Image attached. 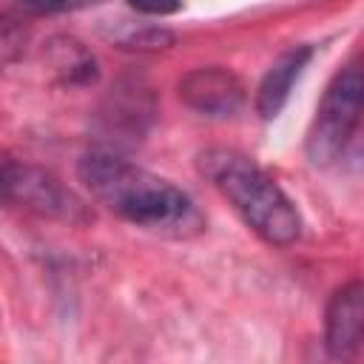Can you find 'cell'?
<instances>
[{
	"label": "cell",
	"instance_id": "cell-1",
	"mask_svg": "<svg viewBox=\"0 0 364 364\" xmlns=\"http://www.w3.org/2000/svg\"><path fill=\"white\" fill-rule=\"evenodd\" d=\"M77 173L100 205L136 228L171 239H191L205 230V216L182 188L114 151L85 154Z\"/></svg>",
	"mask_w": 364,
	"mask_h": 364
},
{
	"label": "cell",
	"instance_id": "cell-2",
	"mask_svg": "<svg viewBox=\"0 0 364 364\" xmlns=\"http://www.w3.org/2000/svg\"><path fill=\"white\" fill-rule=\"evenodd\" d=\"M199 168L267 245L284 247L299 239L301 219L293 202L256 162L228 148H210L199 156Z\"/></svg>",
	"mask_w": 364,
	"mask_h": 364
},
{
	"label": "cell",
	"instance_id": "cell-3",
	"mask_svg": "<svg viewBox=\"0 0 364 364\" xmlns=\"http://www.w3.org/2000/svg\"><path fill=\"white\" fill-rule=\"evenodd\" d=\"M361 91H364V82H361V68L355 63L341 68L327 85L307 134V156L316 165H330L341 159L344 148L350 145L358 128Z\"/></svg>",
	"mask_w": 364,
	"mask_h": 364
},
{
	"label": "cell",
	"instance_id": "cell-4",
	"mask_svg": "<svg viewBox=\"0 0 364 364\" xmlns=\"http://www.w3.org/2000/svg\"><path fill=\"white\" fill-rule=\"evenodd\" d=\"M0 199L14 202L26 210H34L40 216H51V219H65V222H77L82 219V202L63 188V182L57 176H51L43 168L34 165H23L17 159H9L3 179H0Z\"/></svg>",
	"mask_w": 364,
	"mask_h": 364
},
{
	"label": "cell",
	"instance_id": "cell-5",
	"mask_svg": "<svg viewBox=\"0 0 364 364\" xmlns=\"http://www.w3.org/2000/svg\"><path fill=\"white\" fill-rule=\"evenodd\" d=\"M179 100L205 117H233L245 105V85L228 68H193L179 80Z\"/></svg>",
	"mask_w": 364,
	"mask_h": 364
},
{
	"label": "cell",
	"instance_id": "cell-6",
	"mask_svg": "<svg viewBox=\"0 0 364 364\" xmlns=\"http://www.w3.org/2000/svg\"><path fill=\"white\" fill-rule=\"evenodd\" d=\"M154 117V94L142 77H122L102 102L100 119L105 134L119 139H139Z\"/></svg>",
	"mask_w": 364,
	"mask_h": 364
},
{
	"label": "cell",
	"instance_id": "cell-7",
	"mask_svg": "<svg viewBox=\"0 0 364 364\" xmlns=\"http://www.w3.org/2000/svg\"><path fill=\"white\" fill-rule=\"evenodd\" d=\"M327 350L336 358H347L361 347L364 336V287L361 282H350L333 293L327 304Z\"/></svg>",
	"mask_w": 364,
	"mask_h": 364
},
{
	"label": "cell",
	"instance_id": "cell-8",
	"mask_svg": "<svg viewBox=\"0 0 364 364\" xmlns=\"http://www.w3.org/2000/svg\"><path fill=\"white\" fill-rule=\"evenodd\" d=\"M310 57H313L310 46H293L267 68V74L262 77L259 91H256V111L264 119H273L284 108V102L290 97V88H293L296 77L301 74V68L307 65Z\"/></svg>",
	"mask_w": 364,
	"mask_h": 364
},
{
	"label": "cell",
	"instance_id": "cell-9",
	"mask_svg": "<svg viewBox=\"0 0 364 364\" xmlns=\"http://www.w3.org/2000/svg\"><path fill=\"white\" fill-rule=\"evenodd\" d=\"M43 63L63 85H91L97 80L94 54L74 37H54L43 48Z\"/></svg>",
	"mask_w": 364,
	"mask_h": 364
},
{
	"label": "cell",
	"instance_id": "cell-10",
	"mask_svg": "<svg viewBox=\"0 0 364 364\" xmlns=\"http://www.w3.org/2000/svg\"><path fill=\"white\" fill-rule=\"evenodd\" d=\"M117 43L122 48H136V51H159L173 43V34L156 26H139V28H128L125 34H117Z\"/></svg>",
	"mask_w": 364,
	"mask_h": 364
},
{
	"label": "cell",
	"instance_id": "cell-11",
	"mask_svg": "<svg viewBox=\"0 0 364 364\" xmlns=\"http://www.w3.org/2000/svg\"><path fill=\"white\" fill-rule=\"evenodd\" d=\"M26 40H28L26 28H23L14 17L0 14V71H3L6 65H11V63L23 54Z\"/></svg>",
	"mask_w": 364,
	"mask_h": 364
},
{
	"label": "cell",
	"instance_id": "cell-12",
	"mask_svg": "<svg viewBox=\"0 0 364 364\" xmlns=\"http://www.w3.org/2000/svg\"><path fill=\"white\" fill-rule=\"evenodd\" d=\"M17 9L23 14H34V17H43V14H63V11H80V9H91V6H100L105 0H14Z\"/></svg>",
	"mask_w": 364,
	"mask_h": 364
},
{
	"label": "cell",
	"instance_id": "cell-13",
	"mask_svg": "<svg viewBox=\"0 0 364 364\" xmlns=\"http://www.w3.org/2000/svg\"><path fill=\"white\" fill-rule=\"evenodd\" d=\"M128 3H131V9H136L142 14H156V17L173 14L182 9V0H128Z\"/></svg>",
	"mask_w": 364,
	"mask_h": 364
}]
</instances>
